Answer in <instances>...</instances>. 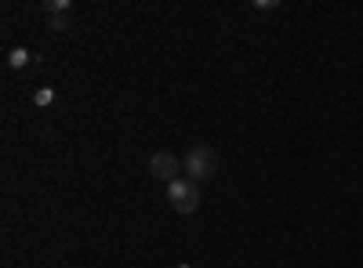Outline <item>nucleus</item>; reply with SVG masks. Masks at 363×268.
Masks as SVG:
<instances>
[{
  "label": "nucleus",
  "instance_id": "obj_3",
  "mask_svg": "<svg viewBox=\"0 0 363 268\" xmlns=\"http://www.w3.org/2000/svg\"><path fill=\"white\" fill-rule=\"evenodd\" d=\"M149 174H153V177H160V182H174V177L182 174V163L171 156V153H157L153 160H149Z\"/></svg>",
  "mask_w": 363,
  "mask_h": 268
},
{
  "label": "nucleus",
  "instance_id": "obj_8",
  "mask_svg": "<svg viewBox=\"0 0 363 268\" xmlns=\"http://www.w3.org/2000/svg\"><path fill=\"white\" fill-rule=\"evenodd\" d=\"M182 268H186V264H182Z\"/></svg>",
  "mask_w": 363,
  "mask_h": 268
},
{
  "label": "nucleus",
  "instance_id": "obj_4",
  "mask_svg": "<svg viewBox=\"0 0 363 268\" xmlns=\"http://www.w3.org/2000/svg\"><path fill=\"white\" fill-rule=\"evenodd\" d=\"M26 62H29V51H26V47H15V51L8 54V66H11V69H22Z\"/></svg>",
  "mask_w": 363,
  "mask_h": 268
},
{
  "label": "nucleus",
  "instance_id": "obj_6",
  "mask_svg": "<svg viewBox=\"0 0 363 268\" xmlns=\"http://www.w3.org/2000/svg\"><path fill=\"white\" fill-rule=\"evenodd\" d=\"M55 102V91H51V87H40V91H37V105H51Z\"/></svg>",
  "mask_w": 363,
  "mask_h": 268
},
{
  "label": "nucleus",
  "instance_id": "obj_7",
  "mask_svg": "<svg viewBox=\"0 0 363 268\" xmlns=\"http://www.w3.org/2000/svg\"><path fill=\"white\" fill-rule=\"evenodd\" d=\"M51 29H55V33H62V29H69L66 15H51Z\"/></svg>",
  "mask_w": 363,
  "mask_h": 268
},
{
  "label": "nucleus",
  "instance_id": "obj_5",
  "mask_svg": "<svg viewBox=\"0 0 363 268\" xmlns=\"http://www.w3.org/2000/svg\"><path fill=\"white\" fill-rule=\"evenodd\" d=\"M69 11V0H48V15H66Z\"/></svg>",
  "mask_w": 363,
  "mask_h": 268
},
{
  "label": "nucleus",
  "instance_id": "obj_1",
  "mask_svg": "<svg viewBox=\"0 0 363 268\" xmlns=\"http://www.w3.org/2000/svg\"><path fill=\"white\" fill-rule=\"evenodd\" d=\"M215 167H218L215 148H207V145H193L189 148V156H186L189 182H207V177H215Z\"/></svg>",
  "mask_w": 363,
  "mask_h": 268
},
{
  "label": "nucleus",
  "instance_id": "obj_2",
  "mask_svg": "<svg viewBox=\"0 0 363 268\" xmlns=\"http://www.w3.org/2000/svg\"><path fill=\"white\" fill-rule=\"evenodd\" d=\"M167 199L178 214H193L200 206V189L196 182H189V177H174V182L167 185Z\"/></svg>",
  "mask_w": 363,
  "mask_h": 268
}]
</instances>
